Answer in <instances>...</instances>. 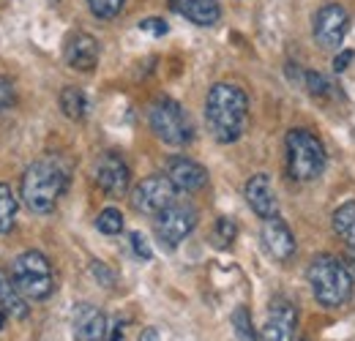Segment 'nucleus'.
Masks as SVG:
<instances>
[{
    "label": "nucleus",
    "mask_w": 355,
    "mask_h": 341,
    "mask_svg": "<svg viewBox=\"0 0 355 341\" xmlns=\"http://www.w3.org/2000/svg\"><path fill=\"white\" fill-rule=\"evenodd\" d=\"M205 121L216 142H238L249 121V96L230 82L214 85L205 98Z\"/></svg>",
    "instance_id": "f257e3e1"
},
{
    "label": "nucleus",
    "mask_w": 355,
    "mask_h": 341,
    "mask_svg": "<svg viewBox=\"0 0 355 341\" xmlns=\"http://www.w3.org/2000/svg\"><path fill=\"white\" fill-rule=\"evenodd\" d=\"M69 186V172L60 159H42L22 175V200L33 213H52Z\"/></svg>",
    "instance_id": "f03ea898"
},
{
    "label": "nucleus",
    "mask_w": 355,
    "mask_h": 341,
    "mask_svg": "<svg viewBox=\"0 0 355 341\" xmlns=\"http://www.w3.org/2000/svg\"><path fill=\"white\" fill-rule=\"evenodd\" d=\"M309 284L317 303L325 308H339L353 298V276L347 265L331 254H320L311 259Z\"/></svg>",
    "instance_id": "7ed1b4c3"
},
{
    "label": "nucleus",
    "mask_w": 355,
    "mask_h": 341,
    "mask_svg": "<svg viewBox=\"0 0 355 341\" xmlns=\"http://www.w3.org/2000/svg\"><path fill=\"white\" fill-rule=\"evenodd\" d=\"M287 172L298 183L317 180L325 170V148L322 142L306 131V128H293L287 131Z\"/></svg>",
    "instance_id": "20e7f679"
},
{
    "label": "nucleus",
    "mask_w": 355,
    "mask_h": 341,
    "mask_svg": "<svg viewBox=\"0 0 355 341\" xmlns=\"http://www.w3.org/2000/svg\"><path fill=\"white\" fill-rule=\"evenodd\" d=\"M11 276L19 287V292L28 300H44L55 290V276L52 265L42 252H22L14 259Z\"/></svg>",
    "instance_id": "39448f33"
},
{
    "label": "nucleus",
    "mask_w": 355,
    "mask_h": 341,
    "mask_svg": "<svg viewBox=\"0 0 355 341\" xmlns=\"http://www.w3.org/2000/svg\"><path fill=\"white\" fill-rule=\"evenodd\" d=\"M148 123L153 128V134L167 142V145H189L194 139V128H191V121L186 118L183 107L173 101V98H156L150 104V112H148Z\"/></svg>",
    "instance_id": "423d86ee"
},
{
    "label": "nucleus",
    "mask_w": 355,
    "mask_h": 341,
    "mask_svg": "<svg viewBox=\"0 0 355 341\" xmlns=\"http://www.w3.org/2000/svg\"><path fill=\"white\" fill-rule=\"evenodd\" d=\"M175 183L167 175H148L132 191V208L142 216H159L175 202Z\"/></svg>",
    "instance_id": "0eeeda50"
},
{
    "label": "nucleus",
    "mask_w": 355,
    "mask_h": 341,
    "mask_svg": "<svg viewBox=\"0 0 355 341\" xmlns=\"http://www.w3.org/2000/svg\"><path fill=\"white\" fill-rule=\"evenodd\" d=\"M350 30V14L339 3H328L314 14L311 36L320 49H339Z\"/></svg>",
    "instance_id": "6e6552de"
},
{
    "label": "nucleus",
    "mask_w": 355,
    "mask_h": 341,
    "mask_svg": "<svg viewBox=\"0 0 355 341\" xmlns=\"http://www.w3.org/2000/svg\"><path fill=\"white\" fill-rule=\"evenodd\" d=\"M194 227H197V211L189 202H173L167 211L156 216V238L164 243V249L180 246V241H186Z\"/></svg>",
    "instance_id": "1a4fd4ad"
},
{
    "label": "nucleus",
    "mask_w": 355,
    "mask_h": 341,
    "mask_svg": "<svg viewBox=\"0 0 355 341\" xmlns=\"http://www.w3.org/2000/svg\"><path fill=\"white\" fill-rule=\"evenodd\" d=\"M298 325V311L290 300L276 298L268 308V320L263 325V341H293Z\"/></svg>",
    "instance_id": "9d476101"
},
{
    "label": "nucleus",
    "mask_w": 355,
    "mask_h": 341,
    "mask_svg": "<svg viewBox=\"0 0 355 341\" xmlns=\"http://www.w3.org/2000/svg\"><path fill=\"white\" fill-rule=\"evenodd\" d=\"M129 180H132L129 167H126V161L118 153H104L98 159V164H96V183H98V189L104 194L123 197L126 189H129Z\"/></svg>",
    "instance_id": "9b49d317"
},
{
    "label": "nucleus",
    "mask_w": 355,
    "mask_h": 341,
    "mask_svg": "<svg viewBox=\"0 0 355 341\" xmlns=\"http://www.w3.org/2000/svg\"><path fill=\"white\" fill-rule=\"evenodd\" d=\"M74 339L77 341H110V328L107 317L101 308L80 303L74 308Z\"/></svg>",
    "instance_id": "f8f14e48"
},
{
    "label": "nucleus",
    "mask_w": 355,
    "mask_h": 341,
    "mask_svg": "<svg viewBox=\"0 0 355 341\" xmlns=\"http://www.w3.org/2000/svg\"><path fill=\"white\" fill-rule=\"evenodd\" d=\"M263 246L276 262H287L295 254V238H293L290 227L279 216L266 218V224H263Z\"/></svg>",
    "instance_id": "ddd939ff"
},
{
    "label": "nucleus",
    "mask_w": 355,
    "mask_h": 341,
    "mask_svg": "<svg viewBox=\"0 0 355 341\" xmlns=\"http://www.w3.org/2000/svg\"><path fill=\"white\" fill-rule=\"evenodd\" d=\"M246 202H249V208L260 218L279 216V200H276V191H273L270 177H268L266 172L249 177V183H246Z\"/></svg>",
    "instance_id": "4468645a"
},
{
    "label": "nucleus",
    "mask_w": 355,
    "mask_h": 341,
    "mask_svg": "<svg viewBox=\"0 0 355 341\" xmlns=\"http://www.w3.org/2000/svg\"><path fill=\"white\" fill-rule=\"evenodd\" d=\"M167 177L175 183V189H180V191H200L208 183L205 167H200L197 161L183 159V156H173L167 161Z\"/></svg>",
    "instance_id": "2eb2a0df"
},
{
    "label": "nucleus",
    "mask_w": 355,
    "mask_h": 341,
    "mask_svg": "<svg viewBox=\"0 0 355 341\" xmlns=\"http://www.w3.org/2000/svg\"><path fill=\"white\" fill-rule=\"evenodd\" d=\"M66 63L77 71H93L98 63V42L90 33H74L66 42Z\"/></svg>",
    "instance_id": "dca6fc26"
},
{
    "label": "nucleus",
    "mask_w": 355,
    "mask_h": 341,
    "mask_svg": "<svg viewBox=\"0 0 355 341\" xmlns=\"http://www.w3.org/2000/svg\"><path fill=\"white\" fill-rule=\"evenodd\" d=\"M170 8L200 28H211L222 19L219 0H170Z\"/></svg>",
    "instance_id": "f3484780"
},
{
    "label": "nucleus",
    "mask_w": 355,
    "mask_h": 341,
    "mask_svg": "<svg viewBox=\"0 0 355 341\" xmlns=\"http://www.w3.org/2000/svg\"><path fill=\"white\" fill-rule=\"evenodd\" d=\"M25 295L19 292L14 276H8L6 270H0V311H6L8 317L14 320H25L28 317V303H25Z\"/></svg>",
    "instance_id": "a211bd4d"
},
{
    "label": "nucleus",
    "mask_w": 355,
    "mask_h": 341,
    "mask_svg": "<svg viewBox=\"0 0 355 341\" xmlns=\"http://www.w3.org/2000/svg\"><path fill=\"white\" fill-rule=\"evenodd\" d=\"M334 232L345 241V246L355 252V200L345 202L342 208H336L334 213Z\"/></svg>",
    "instance_id": "6ab92c4d"
},
{
    "label": "nucleus",
    "mask_w": 355,
    "mask_h": 341,
    "mask_svg": "<svg viewBox=\"0 0 355 341\" xmlns=\"http://www.w3.org/2000/svg\"><path fill=\"white\" fill-rule=\"evenodd\" d=\"M60 110H63L66 118L83 121L88 115V98H85V93L80 87H71V85L63 87L60 90Z\"/></svg>",
    "instance_id": "aec40b11"
},
{
    "label": "nucleus",
    "mask_w": 355,
    "mask_h": 341,
    "mask_svg": "<svg viewBox=\"0 0 355 341\" xmlns=\"http://www.w3.org/2000/svg\"><path fill=\"white\" fill-rule=\"evenodd\" d=\"M17 218V197L6 183H0V232H8Z\"/></svg>",
    "instance_id": "412c9836"
},
{
    "label": "nucleus",
    "mask_w": 355,
    "mask_h": 341,
    "mask_svg": "<svg viewBox=\"0 0 355 341\" xmlns=\"http://www.w3.org/2000/svg\"><path fill=\"white\" fill-rule=\"evenodd\" d=\"M232 331H235L238 341H257V333H254V325H252V317H249L246 306H238L232 311Z\"/></svg>",
    "instance_id": "4be33fe9"
},
{
    "label": "nucleus",
    "mask_w": 355,
    "mask_h": 341,
    "mask_svg": "<svg viewBox=\"0 0 355 341\" xmlns=\"http://www.w3.org/2000/svg\"><path fill=\"white\" fill-rule=\"evenodd\" d=\"M96 227L104 235H118V232H123V213L118 208H104L96 218Z\"/></svg>",
    "instance_id": "5701e85b"
},
{
    "label": "nucleus",
    "mask_w": 355,
    "mask_h": 341,
    "mask_svg": "<svg viewBox=\"0 0 355 341\" xmlns=\"http://www.w3.org/2000/svg\"><path fill=\"white\" fill-rule=\"evenodd\" d=\"M235 235H238L235 221L222 216V218L216 221V227H214V246H216V249H230L232 241H235Z\"/></svg>",
    "instance_id": "b1692460"
},
{
    "label": "nucleus",
    "mask_w": 355,
    "mask_h": 341,
    "mask_svg": "<svg viewBox=\"0 0 355 341\" xmlns=\"http://www.w3.org/2000/svg\"><path fill=\"white\" fill-rule=\"evenodd\" d=\"M126 0H88V8L98 19H115L123 11Z\"/></svg>",
    "instance_id": "393cba45"
},
{
    "label": "nucleus",
    "mask_w": 355,
    "mask_h": 341,
    "mask_svg": "<svg viewBox=\"0 0 355 341\" xmlns=\"http://www.w3.org/2000/svg\"><path fill=\"white\" fill-rule=\"evenodd\" d=\"M306 87H309V93L314 96V98H328L331 96V82L322 77V74H317V71H306Z\"/></svg>",
    "instance_id": "a878e982"
},
{
    "label": "nucleus",
    "mask_w": 355,
    "mask_h": 341,
    "mask_svg": "<svg viewBox=\"0 0 355 341\" xmlns=\"http://www.w3.org/2000/svg\"><path fill=\"white\" fill-rule=\"evenodd\" d=\"M14 101H17L14 82H11V80H6V77H0V112L11 110V107H14Z\"/></svg>",
    "instance_id": "bb28decb"
},
{
    "label": "nucleus",
    "mask_w": 355,
    "mask_h": 341,
    "mask_svg": "<svg viewBox=\"0 0 355 341\" xmlns=\"http://www.w3.org/2000/svg\"><path fill=\"white\" fill-rule=\"evenodd\" d=\"M132 249H134V254L139 256V259H145V262H148V259L153 256L150 246H148V241H145V238H142L139 232H134V235H132Z\"/></svg>",
    "instance_id": "cd10ccee"
},
{
    "label": "nucleus",
    "mask_w": 355,
    "mask_h": 341,
    "mask_svg": "<svg viewBox=\"0 0 355 341\" xmlns=\"http://www.w3.org/2000/svg\"><path fill=\"white\" fill-rule=\"evenodd\" d=\"M139 28L142 30H148V33H153V36H164L170 28H167V22L164 19H156V17H150V19H142L139 22Z\"/></svg>",
    "instance_id": "c85d7f7f"
},
{
    "label": "nucleus",
    "mask_w": 355,
    "mask_h": 341,
    "mask_svg": "<svg viewBox=\"0 0 355 341\" xmlns=\"http://www.w3.org/2000/svg\"><path fill=\"white\" fill-rule=\"evenodd\" d=\"M353 60H355V52H353V49H345V52H339V55L334 58V71H336V74L347 71Z\"/></svg>",
    "instance_id": "c756f323"
},
{
    "label": "nucleus",
    "mask_w": 355,
    "mask_h": 341,
    "mask_svg": "<svg viewBox=\"0 0 355 341\" xmlns=\"http://www.w3.org/2000/svg\"><path fill=\"white\" fill-rule=\"evenodd\" d=\"M139 341H159V331H156V328H145V331L139 333Z\"/></svg>",
    "instance_id": "7c9ffc66"
},
{
    "label": "nucleus",
    "mask_w": 355,
    "mask_h": 341,
    "mask_svg": "<svg viewBox=\"0 0 355 341\" xmlns=\"http://www.w3.org/2000/svg\"><path fill=\"white\" fill-rule=\"evenodd\" d=\"M110 341H123V322H118V325L112 328V336H110Z\"/></svg>",
    "instance_id": "2f4dec72"
},
{
    "label": "nucleus",
    "mask_w": 355,
    "mask_h": 341,
    "mask_svg": "<svg viewBox=\"0 0 355 341\" xmlns=\"http://www.w3.org/2000/svg\"><path fill=\"white\" fill-rule=\"evenodd\" d=\"M6 317H8V314H6V311H0V328L6 325Z\"/></svg>",
    "instance_id": "473e14b6"
}]
</instances>
